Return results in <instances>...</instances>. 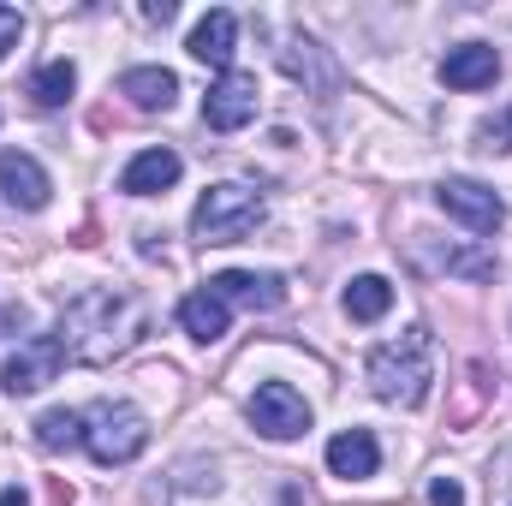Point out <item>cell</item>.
<instances>
[{"label":"cell","mask_w":512,"mask_h":506,"mask_svg":"<svg viewBox=\"0 0 512 506\" xmlns=\"http://www.w3.org/2000/svg\"><path fill=\"white\" fill-rule=\"evenodd\" d=\"M137 328H143L137 298H131V292H114V286H96V292H84V298L66 304V316H60L54 334H60L66 358L108 364L114 352H126L131 340H137Z\"/></svg>","instance_id":"1"},{"label":"cell","mask_w":512,"mask_h":506,"mask_svg":"<svg viewBox=\"0 0 512 506\" xmlns=\"http://www.w3.org/2000/svg\"><path fill=\"white\" fill-rule=\"evenodd\" d=\"M364 381H370L376 399L417 411V405L429 399V387H435V334H429V328H405L399 340L376 346V352L364 358Z\"/></svg>","instance_id":"2"},{"label":"cell","mask_w":512,"mask_h":506,"mask_svg":"<svg viewBox=\"0 0 512 506\" xmlns=\"http://www.w3.org/2000/svg\"><path fill=\"white\" fill-rule=\"evenodd\" d=\"M268 221V197L251 185H209L191 209V233L197 245H239Z\"/></svg>","instance_id":"3"},{"label":"cell","mask_w":512,"mask_h":506,"mask_svg":"<svg viewBox=\"0 0 512 506\" xmlns=\"http://www.w3.org/2000/svg\"><path fill=\"white\" fill-rule=\"evenodd\" d=\"M84 447L108 471L131 465L149 447V423H143V411L131 399H96V405H84Z\"/></svg>","instance_id":"4"},{"label":"cell","mask_w":512,"mask_h":506,"mask_svg":"<svg viewBox=\"0 0 512 506\" xmlns=\"http://www.w3.org/2000/svg\"><path fill=\"white\" fill-rule=\"evenodd\" d=\"M251 429L256 435H268V441H298V435L310 429V405H304V393L286 387V381H262V387L251 393Z\"/></svg>","instance_id":"5"},{"label":"cell","mask_w":512,"mask_h":506,"mask_svg":"<svg viewBox=\"0 0 512 506\" xmlns=\"http://www.w3.org/2000/svg\"><path fill=\"white\" fill-rule=\"evenodd\" d=\"M60 364H66L60 334H30V340L0 364V387H6L12 399H24V393H36V387H48V381L60 376Z\"/></svg>","instance_id":"6"},{"label":"cell","mask_w":512,"mask_h":506,"mask_svg":"<svg viewBox=\"0 0 512 506\" xmlns=\"http://www.w3.org/2000/svg\"><path fill=\"white\" fill-rule=\"evenodd\" d=\"M256 72H239V66H227L215 84H209V96H203V126L209 131H245L256 120Z\"/></svg>","instance_id":"7"},{"label":"cell","mask_w":512,"mask_h":506,"mask_svg":"<svg viewBox=\"0 0 512 506\" xmlns=\"http://www.w3.org/2000/svg\"><path fill=\"white\" fill-rule=\"evenodd\" d=\"M435 203H441L453 221H465L471 233H501V221H507V203H501L483 179H441V185H435Z\"/></svg>","instance_id":"8"},{"label":"cell","mask_w":512,"mask_h":506,"mask_svg":"<svg viewBox=\"0 0 512 506\" xmlns=\"http://www.w3.org/2000/svg\"><path fill=\"white\" fill-rule=\"evenodd\" d=\"M0 191H6V203H12V209H24V215L48 209V197H54V185H48L42 161H36V155H24V149H6V155H0Z\"/></svg>","instance_id":"9"},{"label":"cell","mask_w":512,"mask_h":506,"mask_svg":"<svg viewBox=\"0 0 512 506\" xmlns=\"http://www.w3.org/2000/svg\"><path fill=\"white\" fill-rule=\"evenodd\" d=\"M209 292L227 298V310H233V304H239V310H280V304H286V280H280V274H256V268H227V274H215Z\"/></svg>","instance_id":"10"},{"label":"cell","mask_w":512,"mask_h":506,"mask_svg":"<svg viewBox=\"0 0 512 506\" xmlns=\"http://www.w3.org/2000/svg\"><path fill=\"white\" fill-rule=\"evenodd\" d=\"M179 173H185L179 149L155 143V149H137V155L126 161V173H120V191H126V197H155V191H173V185H179Z\"/></svg>","instance_id":"11"},{"label":"cell","mask_w":512,"mask_h":506,"mask_svg":"<svg viewBox=\"0 0 512 506\" xmlns=\"http://www.w3.org/2000/svg\"><path fill=\"white\" fill-rule=\"evenodd\" d=\"M501 78V54L489 42H465V48H447L441 60V84L447 90H489Z\"/></svg>","instance_id":"12"},{"label":"cell","mask_w":512,"mask_h":506,"mask_svg":"<svg viewBox=\"0 0 512 506\" xmlns=\"http://www.w3.org/2000/svg\"><path fill=\"white\" fill-rule=\"evenodd\" d=\"M179 328H185L197 346H215V340H227L233 310H227V298H215L209 286H197V292H185V298H179Z\"/></svg>","instance_id":"13"},{"label":"cell","mask_w":512,"mask_h":506,"mask_svg":"<svg viewBox=\"0 0 512 506\" xmlns=\"http://www.w3.org/2000/svg\"><path fill=\"white\" fill-rule=\"evenodd\" d=\"M417 268L429 274H465V280H495V251L483 245H417Z\"/></svg>","instance_id":"14"},{"label":"cell","mask_w":512,"mask_h":506,"mask_svg":"<svg viewBox=\"0 0 512 506\" xmlns=\"http://www.w3.org/2000/svg\"><path fill=\"white\" fill-rule=\"evenodd\" d=\"M120 96H126L137 114H167L179 102V78L167 66H131L126 78H120Z\"/></svg>","instance_id":"15"},{"label":"cell","mask_w":512,"mask_h":506,"mask_svg":"<svg viewBox=\"0 0 512 506\" xmlns=\"http://www.w3.org/2000/svg\"><path fill=\"white\" fill-rule=\"evenodd\" d=\"M233 42H239V18L227 12V6H215V12H203L197 18V30H191V60H203V66H221L227 72V60H233Z\"/></svg>","instance_id":"16"},{"label":"cell","mask_w":512,"mask_h":506,"mask_svg":"<svg viewBox=\"0 0 512 506\" xmlns=\"http://www.w3.org/2000/svg\"><path fill=\"white\" fill-rule=\"evenodd\" d=\"M376 465H382V441L370 435V429H340L334 441H328V471L334 477H376Z\"/></svg>","instance_id":"17"},{"label":"cell","mask_w":512,"mask_h":506,"mask_svg":"<svg viewBox=\"0 0 512 506\" xmlns=\"http://www.w3.org/2000/svg\"><path fill=\"white\" fill-rule=\"evenodd\" d=\"M340 304H346L352 322H382L387 310H393V280H387V274H358Z\"/></svg>","instance_id":"18"},{"label":"cell","mask_w":512,"mask_h":506,"mask_svg":"<svg viewBox=\"0 0 512 506\" xmlns=\"http://www.w3.org/2000/svg\"><path fill=\"white\" fill-rule=\"evenodd\" d=\"M30 429H36V447H42V453L84 447V411H66V405H54V411H42Z\"/></svg>","instance_id":"19"},{"label":"cell","mask_w":512,"mask_h":506,"mask_svg":"<svg viewBox=\"0 0 512 506\" xmlns=\"http://www.w3.org/2000/svg\"><path fill=\"white\" fill-rule=\"evenodd\" d=\"M78 90V66L72 60H48L42 72H30V102L36 108H66Z\"/></svg>","instance_id":"20"},{"label":"cell","mask_w":512,"mask_h":506,"mask_svg":"<svg viewBox=\"0 0 512 506\" xmlns=\"http://www.w3.org/2000/svg\"><path fill=\"white\" fill-rule=\"evenodd\" d=\"M280 60H286V72H292V78H310L316 90H328V84H334V72L322 66V54H316V42H310V36H292V42L280 48Z\"/></svg>","instance_id":"21"},{"label":"cell","mask_w":512,"mask_h":506,"mask_svg":"<svg viewBox=\"0 0 512 506\" xmlns=\"http://www.w3.org/2000/svg\"><path fill=\"white\" fill-rule=\"evenodd\" d=\"M477 149L507 155V149H512V108H501L495 120H483V126H477Z\"/></svg>","instance_id":"22"},{"label":"cell","mask_w":512,"mask_h":506,"mask_svg":"<svg viewBox=\"0 0 512 506\" xmlns=\"http://www.w3.org/2000/svg\"><path fill=\"white\" fill-rule=\"evenodd\" d=\"M18 36H24V12L18 6H0V60L18 48Z\"/></svg>","instance_id":"23"},{"label":"cell","mask_w":512,"mask_h":506,"mask_svg":"<svg viewBox=\"0 0 512 506\" xmlns=\"http://www.w3.org/2000/svg\"><path fill=\"white\" fill-rule=\"evenodd\" d=\"M429 506H465V489H459L453 477H435V483H429Z\"/></svg>","instance_id":"24"},{"label":"cell","mask_w":512,"mask_h":506,"mask_svg":"<svg viewBox=\"0 0 512 506\" xmlns=\"http://www.w3.org/2000/svg\"><path fill=\"white\" fill-rule=\"evenodd\" d=\"M0 506H30V495H24V483H6V489H0Z\"/></svg>","instance_id":"25"},{"label":"cell","mask_w":512,"mask_h":506,"mask_svg":"<svg viewBox=\"0 0 512 506\" xmlns=\"http://www.w3.org/2000/svg\"><path fill=\"white\" fill-rule=\"evenodd\" d=\"M143 18H155V24H167V18H173V0H149V6H143Z\"/></svg>","instance_id":"26"}]
</instances>
